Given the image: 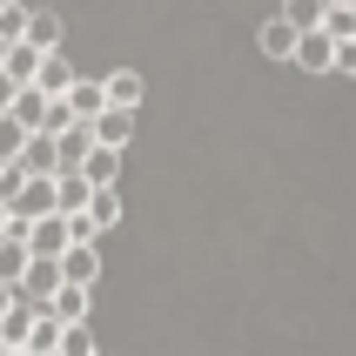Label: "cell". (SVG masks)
<instances>
[{"label": "cell", "instance_id": "obj_1", "mask_svg": "<svg viewBox=\"0 0 356 356\" xmlns=\"http://www.w3.org/2000/svg\"><path fill=\"white\" fill-rule=\"evenodd\" d=\"M27 249H34V262H60L67 249H74V222H67V216L34 222V229H27Z\"/></svg>", "mask_w": 356, "mask_h": 356}, {"label": "cell", "instance_id": "obj_2", "mask_svg": "<svg viewBox=\"0 0 356 356\" xmlns=\"http://www.w3.org/2000/svg\"><path fill=\"white\" fill-rule=\"evenodd\" d=\"M95 276H101V249L95 242H74V249L60 256V282H67V289H95Z\"/></svg>", "mask_w": 356, "mask_h": 356}, {"label": "cell", "instance_id": "obj_3", "mask_svg": "<svg viewBox=\"0 0 356 356\" xmlns=\"http://www.w3.org/2000/svg\"><path fill=\"white\" fill-rule=\"evenodd\" d=\"M74 67H67V54H47V60H40V81H34V88H40V95H47V101H67V95H74Z\"/></svg>", "mask_w": 356, "mask_h": 356}, {"label": "cell", "instance_id": "obj_4", "mask_svg": "<svg viewBox=\"0 0 356 356\" xmlns=\"http://www.w3.org/2000/svg\"><path fill=\"white\" fill-rule=\"evenodd\" d=\"M256 40H262V54H269V60H296V47H302V34H296L282 14H276V20H262V34H256Z\"/></svg>", "mask_w": 356, "mask_h": 356}, {"label": "cell", "instance_id": "obj_5", "mask_svg": "<svg viewBox=\"0 0 356 356\" xmlns=\"http://www.w3.org/2000/svg\"><path fill=\"white\" fill-rule=\"evenodd\" d=\"M282 20H289L296 34H323V27H330V0H282Z\"/></svg>", "mask_w": 356, "mask_h": 356}, {"label": "cell", "instance_id": "obj_6", "mask_svg": "<svg viewBox=\"0 0 356 356\" xmlns=\"http://www.w3.org/2000/svg\"><path fill=\"white\" fill-rule=\"evenodd\" d=\"M47 115H54V101L40 95V88H20V101H14V121L27 128V135H47Z\"/></svg>", "mask_w": 356, "mask_h": 356}, {"label": "cell", "instance_id": "obj_7", "mask_svg": "<svg viewBox=\"0 0 356 356\" xmlns=\"http://www.w3.org/2000/svg\"><path fill=\"white\" fill-rule=\"evenodd\" d=\"M337 47H343L337 34H302L296 60H302V67H309V74H330V67H337Z\"/></svg>", "mask_w": 356, "mask_h": 356}, {"label": "cell", "instance_id": "obj_8", "mask_svg": "<svg viewBox=\"0 0 356 356\" xmlns=\"http://www.w3.org/2000/svg\"><path fill=\"white\" fill-rule=\"evenodd\" d=\"M81 181H88V188H115L121 181V148H95V155H88V168H81Z\"/></svg>", "mask_w": 356, "mask_h": 356}, {"label": "cell", "instance_id": "obj_9", "mask_svg": "<svg viewBox=\"0 0 356 356\" xmlns=\"http://www.w3.org/2000/svg\"><path fill=\"white\" fill-rule=\"evenodd\" d=\"M40 60H47V54H40V47H27V40H20L14 54H7V67H0V74L14 81V88H34V81H40Z\"/></svg>", "mask_w": 356, "mask_h": 356}, {"label": "cell", "instance_id": "obj_10", "mask_svg": "<svg viewBox=\"0 0 356 356\" xmlns=\"http://www.w3.org/2000/svg\"><path fill=\"white\" fill-rule=\"evenodd\" d=\"M27 47H40V54H60V14L34 7V20H27Z\"/></svg>", "mask_w": 356, "mask_h": 356}, {"label": "cell", "instance_id": "obj_11", "mask_svg": "<svg viewBox=\"0 0 356 356\" xmlns=\"http://www.w3.org/2000/svg\"><path fill=\"white\" fill-rule=\"evenodd\" d=\"M108 108H128V115L141 108V74L135 67H115V74H108Z\"/></svg>", "mask_w": 356, "mask_h": 356}, {"label": "cell", "instance_id": "obj_12", "mask_svg": "<svg viewBox=\"0 0 356 356\" xmlns=\"http://www.w3.org/2000/svg\"><path fill=\"white\" fill-rule=\"evenodd\" d=\"M128 128H135V115H128V108H108V115L95 121V141L101 148H128Z\"/></svg>", "mask_w": 356, "mask_h": 356}, {"label": "cell", "instance_id": "obj_13", "mask_svg": "<svg viewBox=\"0 0 356 356\" xmlns=\"http://www.w3.org/2000/svg\"><path fill=\"white\" fill-rule=\"evenodd\" d=\"M88 222H95V236H108V229L121 222V195H115V188H101V195L88 202Z\"/></svg>", "mask_w": 356, "mask_h": 356}, {"label": "cell", "instance_id": "obj_14", "mask_svg": "<svg viewBox=\"0 0 356 356\" xmlns=\"http://www.w3.org/2000/svg\"><path fill=\"white\" fill-rule=\"evenodd\" d=\"M47 309H54V316L67 323V330H74V323H88V289H60V296L47 302Z\"/></svg>", "mask_w": 356, "mask_h": 356}, {"label": "cell", "instance_id": "obj_15", "mask_svg": "<svg viewBox=\"0 0 356 356\" xmlns=\"http://www.w3.org/2000/svg\"><path fill=\"white\" fill-rule=\"evenodd\" d=\"M14 101H20V88H14L7 74H0V115H14Z\"/></svg>", "mask_w": 356, "mask_h": 356}, {"label": "cell", "instance_id": "obj_16", "mask_svg": "<svg viewBox=\"0 0 356 356\" xmlns=\"http://www.w3.org/2000/svg\"><path fill=\"white\" fill-rule=\"evenodd\" d=\"M14 309H20V289H7V282H0V323L14 316Z\"/></svg>", "mask_w": 356, "mask_h": 356}, {"label": "cell", "instance_id": "obj_17", "mask_svg": "<svg viewBox=\"0 0 356 356\" xmlns=\"http://www.w3.org/2000/svg\"><path fill=\"white\" fill-rule=\"evenodd\" d=\"M7 54H14V47H7V40H0V67H7Z\"/></svg>", "mask_w": 356, "mask_h": 356}, {"label": "cell", "instance_id": "obj_18", "mask_svg": "<svg viewBox=\"0 0 356 356\" xmlns=\"http://www.w3.org/2000/svg\"><path fill=\"white\" fill-rule=\"evenodd\" d=\"M7 7H20V0H0V14H7Z\"/></svg>", "mask_w": 356, "mask_h": 356}, {"label": "cell", "instance_id": "obj_19", "mask_svg": "<svg viewBox=\"0 0 356 356\" xmlns=\"http://www.w3.org/2000/svg\"><path fill=\"white\" fill-rule=\"evenodd\" d=\"M0 356H7V343H0Z\"/></svg>", "mask_w": 356, "mask_h": 356}, {"label": "cell", "instance_id": "obj_20", "mask_svg": "<svg viewBox=\"0 0 356 356\" xmlns=\"http://www.w3.org/2000/svg\"><path fill=\"white\" fill-rule=\"evenodd\" d=\"M0 175H7V168H0Z\"/></svg>", "mask_w": 356, "mask_h": 356}]
</instances>
